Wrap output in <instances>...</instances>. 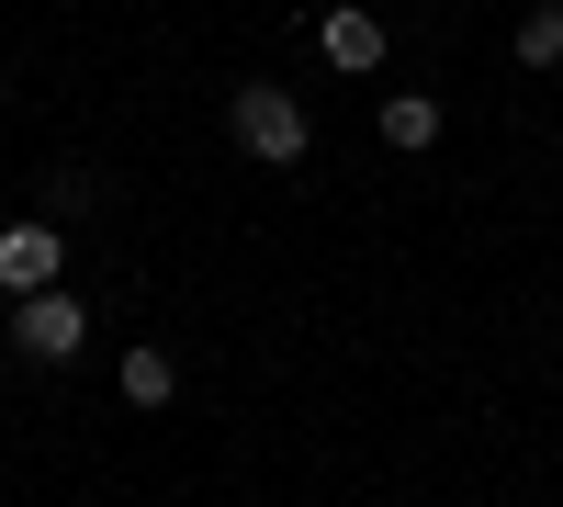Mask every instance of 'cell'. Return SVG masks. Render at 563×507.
Returning <instances> with one entry per match:
<instances>
[{
    "label": "cell",
    "instance_id": "cell-8",
    "mask_svg": "<svg viewBox=\"0 0 563 507\" xmlns=\"http://www.w3.org/2000/svg\"><path fill=\"white\" fill-rule=\"evenodd\" d=\"M90 192H102L90 169H57V180H45V214H90Z\"/></svg>",
    "mask_w": 563,
    "mask_h": 507
},
{
    "label": "cell",
    "instance_id": "cell-2",
    "mask_svg": "<svg viewBox=\"0 0 563 507\" xmlns=\"http://www.w3.org/2000/svg\"><path fill=\"white\" fill-rule=\"evenodd\" d=\"M12 350L45 361V373H68V361L90 350V305H79L68 283H57V294H23V305H12Z\"/></svg>",
    "mask_w": 563,
    "mask_h": 507
},
{
    "label": "cell",
    "instance_id": "cell-7",
    "mask_svg": "<svg viewBox=\"0 0 563 507\" xmlns=\"http://www.w3.org/2000/svg\"><path fill=\"white\" fill-rule=\"evenodd\" d=\"M507 57H519L530 79H552V68H563V0H530L519 34H507Z\"/></svg>",
    "mask_w": 563,
    "mask_h": 507
},
{
    "label": "cell",
    "instance_id": "cell-6",
    "mask_svg": "<svg viewBox=\"0 0 563 507\" xmlns=\"http://www.w3.org/2000/svg\"><path fill=\"white\" fill-rule=\"evenodd\" d=\"M113 384H124V406H135V418H158V406L180 395V361H169V350H147V339H135V350L113 361Z\"/></svg>",
    "mask_w": 563,
    "mask_h": 507
},
{
    "label": "cell",
    "instance_id": "cell-5",
    "mask_svg": "<svg viewBox=\"0 0 563 507\" xmlns=\"http://www.w3.org/2000/svg\"><path fill=\"white\" fill-rule=\"evenodd\" d=\"M372 135H384L395 158H440L451 102H440V90H384V102H372Z\"/></svg>",
    "mask_w": 563,
    "mask_h": 507
},
{
    "label": "cell",
    "instance_id": "cell-3",
    "mask_svg": "<svg viewBox=\"0 0 563 507\" xmlns=\"http://www.w3.org/2000/svg\"><path fill=\"white\" fill-rule=\"evenodd\" d=\"M316 57L339 68V79H372V68L395 57V23L372 12V0H327V12H316Z\"/></svg>",
    "mask_w": 563,
    "mask_h": 507
},
{
    "label": "cell",
    "instance_id": "cell-4",
    "mask_svg": "<svg viewBox=\"0 0 563 507\" xmlns=\"http://www.w3.org/2000/svg\"><path fill=\"white\" fill-rule=\"evenodd\" d=\"M57 271H68V238H57V214H23V225H0V294H57Z\"/></svg>",
    "mask_w": 563,
    "mask_h": 507
},
{
    "label": "cell",
    "instance_id": "cell-1",
    "mask_svg": "<svg viewBox=\"0 0 563 507\" xmlns=\"http://www.w3.org/2000/svg\"><path fill=\"white\" fill-rule=\"evenodd\" d=\"M225 135H238L260 169H305V158H316V113H305L282 79H238V102H225Z\"/></svg>",
    "mask_w": 563,
    "mask_h": 507
}]
</instances>
